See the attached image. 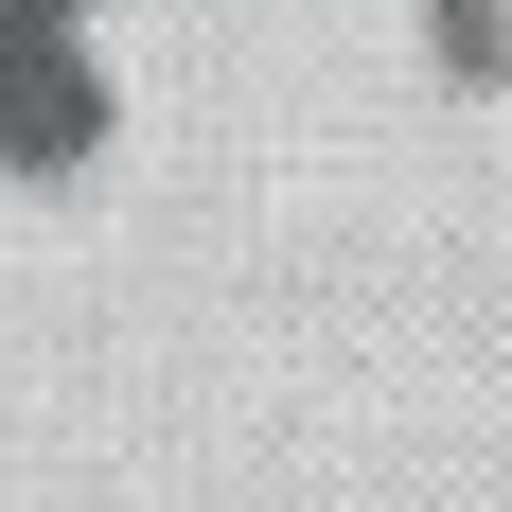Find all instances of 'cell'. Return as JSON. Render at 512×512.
I'll list each match as a JSON object with an SVG mask.
<instances>
[]
</instances>
